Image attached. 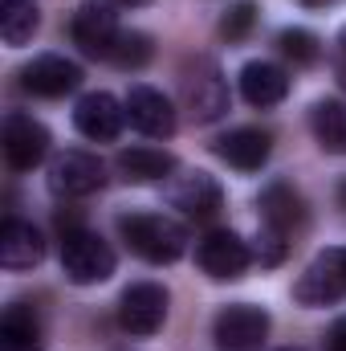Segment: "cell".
Here are the masks:
<instances>
[{"mask_svg":"<svg viewBox=\"0 0 346 351\" xmlns=\"http://www.w3.org/2000/svg\"><path fill=\"white\" fill-rule=\"evenodd\" d=\"M118 233H122L131 254H139L143 262H151V265H172L187 250V229L179 221H172V217H163V213L118 217Z\"/></svg>","mask_w":346,"mask_h":351,"instance_id":"6da1fadb","label":"cell"},{"mask_svg":"<svg viewBox=\"0 0 346 351\" xmlns=\"http://www.w3.org/2000/svg\"><path fill=\"white\" fill-rule=\"evenodd\" d=\"M179 102H183L187 119L200 123V127H208V123L228 114V82H224V74H220V66L212 58H196V62L183 66Z\"/></svg>","mask_w":346,"mask_h":351,"instance_id":"7a4b0ae2","label":"cell"},{"mask_svg":"<svg viewBox=\"0 0 346 351\" xmlns=\"http://www.w3.org/2000/svg\"><path fill=\"white\" fill-rule=\"evenodd\" d=\"M114 250L94 233V229H82V225H70L62 233V274L74 282V286H98L114 274Z\"/></svg>","mask_w":346,"mask_h":351,"instance_id":"3957f363","label":"cell"},{"mask_svg":"<svg viewBox=\"0 0 346 351\" xmlns=\"http://www.w3.org/2000/svg\"><path fill=\"white\" fill-rule=\"evenodd\" d=\"M216 351H261L269 339V311L253 302H228L220 306L212 323Z\"/></svg>","mask_w":346,"mask_h":351,"instance_id":"277c9868","label":"cell"},{"mask_svg":"<svg viewBox=\"0 0 346 351\" xmlns=\"http://www.w3.org/2000/svg\"><path fill=\"white\" fill-rule=\"evenodd\" d=\"M45 180H49V192H53L57 200H82V196L102 192V184H106V164H102L98 156H90V152L70 147V152L53 156Z\"/></svg>","mask_w":346,"mask_h":351,"instance_id":"5b68a950","label":"cell"},{"mask_svg":"<svg viewBox=\"0 0 346 351\" xmlns=\"http://www.w3.org/2000/svg\"><path fill=\"white\" fill-rule=\"evenodd\" d=\"M49 127L25 110H12L4 119V131H0V147H4V160L12 172H33L45 156H49Z\"/></svg>","mask_w":346,"mask_h":351,"instance_id":"8992f818","label":"cell"},{"mask_svg":"<svg viewBox=\"0 0 346 351\" xmlns=\"http://www.w3.org/2000/svg\"><path fill=\"white\" fill-rule=\"evenodd\" d=\"M168 302H172V294L159 282H135L118 298V327L127 335L147 339V335H155L168 323Z\"/></svg>","mask_w":346,"mask_h":351,"instance_id":"52a82bcc","label":"cell"},{"mask_svg":"<svg viewBox=\"0 0 346 351\" xmlns=\"http://www.w3.org/2000/svg\"><path fill=\"white\" fill-rule=\"evenodd\" d=\"M293 298L302 306H330V302L346 298V250H322L302 269Z\"/></svg>","mask_w":346,"mask_h":351,"instance_id":"ba28073f","label":"cell"},{"mask_svg":"<svg viewBox=\"0 0 346 351\" xmlns=\"http://www.w3.org/2000/svg\"><path fill=\"white\" fill-rule=\"evenodd\" d=\"M196 262L212 282H237L245 278V269L253 265V245L245 237H237L232 229H212L200 245H196Z\"/></svg>","mask_w":346,"mask_h":351,"instance_id":"9c48e42d","label":"cell"},{"mask_svg":"<svg viewBox=\"0 0 346 351\" xmlns=\"http://www.w3.org/2000/svg\"><path fill=\"white\" fill-rule=\"evenodd\" d=\"M118 37H122V25H118V16H114L106 4L86 0V4L74 8V16H70V41H74L86 58H102V62H110Z\"/></svg>","mask_w":346,"mask_h":351,"instance_id":"30bf717a","label":"cell"},{"mask_svg":"<svg viewBox=\"0 0 346 351\" xmlns=\"http://www.w3.org/2000/svg\"><path fill=\"white\" fill-rule=\"evenodd\" d=\"M168 204L179 208L187 221H212L220 208H224V188L212 180L208 172H179L168 180L163 188Z\"/></svg>","mask_w":346,"mask_h":351,"instance_id":"8fae6325","label":"cell"},{"mask_svg":"<svg viewBox=\"0 0 346 351\" xmlns=\"http://www.w3.org/2000/svg\"><path fill=\"white\" fill-rule=\"evenodd\" d=\"M82 86V66L62 53H41L21 66V90L33 98H66Z\"/></svg>","mask_w":346,"mask_h":351,"instance_id":"7c38bea8","label":"cell"},{"mask_svg":"<svg viewBox=\"0 0 346 351\" xmlns=\"http://www.w3.org/2000/svg\"><path fill=\"white\" fill-rule=\"evenodd\" d=\"M122 123H127V102H118L106 90H90V94L78 98V106H74L78 135H86L94 143H114L122 135Z\"/></svg>","mask_w":346,"mask_h":351,"instance_id":"4fadbf2b","label":"cell"},{"mask_svg":"<svg viewBox=\"0 0 346 351\" xmlns=\"http://www.w3.org/2000/svg\"><path fill=\"white\" fill-rule=\"evenodd\" d=\"M122 102H127V123L139 135H147V139H172L175 135V106L163 90L139 82V86L127 90Z\"/></svg>","mask_w":346,"mask_h":351,"instance_id":"5bb4252c","label":"cell"},{"mask_svg":"<svg viewBox=\"0 0 346 351\" xmlns=\"http://www.w3.org/2000/svg\"><path fill=\"white\" fill-rule=\"evenodd\" d=\"M212 156L237 172H261L273 156V135L261 127H232L220 139H212Z\"/></svg>","mask_w":346,"mask_h":351,"instance_id":"9a60e30c","label":"cell"},{"mask_svg":"<svg viewBox=\"0 0 346 351\" xmlns=\"http://www.w3.org/2000/svg\"><path fill=\"white\" fill-rule=\"evenodd\" d=\"M257 208H261V225H269V229H277V233H285V237H293V233L306 229V221H310V208H306L302 192L289 188V184H269V188L261 192Z\"/></svg>","mask_w":346,"mask_h":351,"instance_id":"2e32d148","label":"cell"},{"mask_svg":"<svg viewBox=\"0 0 346 351\" xmlns=\"http://www.w3.org/2000/svg\"><path fill=\"white\" fill-rule=\"evenodd\" d=\"M237 82H241V98L257 110H269L289 98V74L273 62H245Z\"/></svg>","mask_w":346,"mask_h":351,"instance_id":"e0dca14e","label":"cell"},{"mask_svg":"<svg viewBox=\"0 0 346 351\" xmlns=\"http://www.w3.org/2000/svg\"><path fill=\"white\" fill-rule=\"evenodd\" d=\"M45 258V237L21 217H8L0 225V265L4 269H33Z\"/></svg>","mask_w":346,"mask_h":351,"instance_id":"ac0fdd59","label":"cell"},{"mask_svg":"<svg viewBox=\"0 0 346 351\" xmlns=\"http://www.w3.org/2000/svg\"><path fill=\"white\" fill-rule=\"evenodd\" d=\"M114 168L127 184H159V180H172L175 156L163 147H122Z\"/></svg>","mask_w":346,"mask_h":351,"instance_id":"d6986e66","label":"cell"},{"mask_svg":"<svg viewBox=\"0 0 346 351\" xmlns=\"http://www.w3.org/2000/svg\"><path fill=\"white\" fill-rule=\"evenodd\" d=\"M310 135L326 156H346V102L343 98H318L310 106Z\"/></svg>","mask_w":346,"mask_h":351,"instance_id":"ffe728a7","label":"cell"},{"mask_svg":"<svg viewBox=\"0 0 346 351\" xmlns=\"http://www.w3.org/2000/svg\"><path fill=\"white\" fill-rule=\"evenodd\" d=\"M0 351H45L41 343V319L33 306L12 302L0 319Z\"/></svg>","mask_w":346,"mask_h":351,"instance_id":"44dd1931","label":"cell"},{"mask_svg":"<svg viewBox=\"0 0 346 351\" xmlns=\"http://www.w3.org/2000/svg\"><path fill=\"white\" fill-rule=\"evenodd\" d=\"M41 29L37 0H0V37L4 45H25Z\"/></svg>","mask_w":346,"mask_h":351,"instance_id":"7402d4cb","label":"cell"},{"mask_svg":"<svg viewBox=\"0 0 346 351\" xmlns=\"http://www.w3.org/2000/svg\"><path fill=\"white\" fill-rule=\"evenodd\" d=\"M277 49L293 62V66H318L322 62V41L310 29H281L277 33Z\"/></svg>","mask_w":346,"mask_h":351,"instance_id":"603a6c76","label":"cell"},{"mask_svg":"<svg viewBox=\"0 0 346 351\" xmlns=\"http://www.w3.org/2000/svg\"><path fill=\"white\" fill-rule=\"evenodd\" d=\"M151 53H155V45H151L147 33H139V29H122V37H118V45H114L110 62H114L118 70H143V66L151 62Z\"/></svg>","mask_w":346,"mask_h":351,"instance_id":"cb8c5ba5","label":"cell"},{"mask_svg":"<svg viewBox=\"0 0 346 351\" xmlns=\"http://www.w3.org/2000/svg\"><path fill=\"white\" fill-rule=\"evenodd\" d=\"M257 25V4L253 0H237L224 16H220V37L224 41H245Z\"/></svg>","mask_w":346,"mask_h":351,"instance_id":"d4e9b609","label":"cell"},{"mask_svg":"<svg viewBox=\"0 0 346 351\" xmlns=\"http://www.w3.org/2000/svg\"><path fill=\"white\" fill-rule=\"evenodd\" d=\"M285 254H289V237H285V233H277V229H269V225H261L257 241H253V262L281 265V262H285Z\"/></svg>","mask_w":346,"mask_h":351,"instance_id":"484cf974","label":"cell"},{"mask_svg":"<svg viewBox=\"0 0 346 351\" xmlns=\"http://www.w3.org/2000/svg\"><path fill=\"white\" fill-rule=\"evenodd\" d=\"M322 348H326V351H346V315H343V319H334V323H330V331H326Z\"/></svg>","mask_w":346,"mask_h":351,"instance_id":"4316f807","label":"cell"},{"mask_svg":"<svg viewBox=\"0 0 346 351\" xmlns=\"http://www.w3.org/2000/svg\"><path fill=\"white\" fill-rule=\"evenodd\" d=\"M334 74L346 86V25H343V33H338V41H334Z\"/></svg>","mask_w":346,"mask_h":351,"instance_id":"83f0119b","label":"cell"},{"mask_svg":"<svg viewBox=\"0 0 346 351\" xmlns=\"http://www.w3.org/2000/svg\"><path fill=\"white\" fill-rule=\"evenodd\" d=\"M106 4H114V8H143V4H151V0H106Z\"/></svg>","mask_w":346,"mask_h":351,"instance_id":"f1b7e54d","label":"cell"},{"mask_svg":"<svg viewBox=\"0 0 346 351\" xmlns=\"http://www.w3.org/2000/svg\"><path fill=\"white\" fill-rule=\"evenodd\" d=\"M306 8H322V4H330V0H302Z\"/></svg>","mask_w":346,"mask_h":351,"instance_id":"f546056e","label":"cell"},{"mask_svg":"<svg viewBox=\"0 0 346 351\" xmlns=\"http://www.w3.org/2000/svg\"><path fill=\"white\" fill-rule=\"evenodd\" d=\"M277 351H302V348H277Z\"/></svg>","mask_w":346,"mask_h":351,"instance_id":"4dcf8cb0","label":"cell"},{"mask_svg":"<svg viewBox=\"0 0 346 351\" xmlns=\"http://www.w3.org/2000/svg\"><path fill=\"white\" fill-rule=\"evenodd\" d=\"M343 204H346V184H343Z\"/></svg>","mask_w":346,"mask_h":351,"instance_id":"1f68e13d","label":"cell"}]
</instances>
